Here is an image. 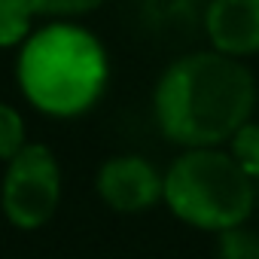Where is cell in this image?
<instances>
[{
	"mask_svg": "<svg viewBox=\"0 0 259 259\" xmlns=\"http://www.w3.org/2000/svg\"><path fill=\"white\" fill-rule=\"evenodd\" d=\"M229 156L253 183H259V122H247L232 135Z\"/></svg>",
	"mask_w": 259,
	"mask_h": 259,
	"instance_id": "cell-8",
	"label": "cell"
},
{
	"mask_svg": "<svg viewBox=\"0 0 259 259\" xmlns=\"http://www.w3.org/2000/svg\"><path fill=\"white\" fill-rule=\"evenodd\" d=\"M107 52L101 40L70 22H52L22 43L16 79L31 107L70 119L95 107L107 85Z\"/></svg>",
	"mask_w": 259,
	"mask_h": 259,
	"instance_id": "cell-2",
	"label": "cell"
},
{
	"mask_svg": "<svg viewBox=\"0 0 259 259\" xmlns=\"http://www.w3.org/2000/svg\"><path fill=\"white\" fill-rule=\"evenodd\" d=\"M31 7L25 0H0V49H13L31 34Z\"/></svg>",
	"mask_w": 259,
	"mask_h": 259,
	"instance_id": "cell-7",
	"label": "cell"
},
{
	"mask_svg": "<svg viewBox=\"0 0 259 259\" xmlns=\"http://www.w3.org/2000/svg\"><path fill=\"white\" fill-rule=\"evenodd\" d=\"M162 201L204 232L241 229L256 207V183L223 150H186L162 174Z\"/></svg>",
	"mask_w": 259,
	"mask_h": 259,
	"instance_id": "cell-3",
	"label": "cell"
},
{
	"mask_svg": "<svg viewBox=\"0 0 259 259\" xmlns=\"http://www.w3.org/2000/svg\"><path fill=\"white\" fill-rule=\"evenodd\" d=\"M34 16H55V19H67V16H85L92 10H98L104 0H25Z\"/></svg>",
	"mask_w": 259,
	"mask_h": 259,
	"instance_id": "cell-11",
	"label": "cell"
},
{
	"mask_svg": "<svg viewBox=\"0 0 259 259\" xmlns=\"http://www.w3.org/2000/svg\"><path fill=\"white\" fill-rule=\"evenodd\" d=\"M256 204H259V183H256Z\"/></svg>",
	"mask_w": 259,
	"mask_h": 259,
	"instance_id": "cell-12",
	"label": "cell"
},
{
	"mask_svg": "<svg viewBox=\"0 0 259 259\" xmlns=\"http://www.w3.org/2000/svg\"><path fill=\"white\" fill-rule=\"evenodd\" d=\"M162 174L144 156H113L95 177L101 201L119 213H141L162 201Z\"/></svg>",
	"mask_w": 259,
	"mask_h": 259,
	"instance_id": "cell-5",
	"label": "cell"
},
{
	"mask_svg": "<svg viewBox=\"0 0 259 259\" xmlns=\"http://www.w3.org/2000/svg\"><path fill=\"white\" fill-rule=\"evenodd\" d=\"M61 201V171L49 147L25 144V150L7 162L0 183V207L4 217L25 232L46 226Z\"/></svg>",
	"mask_w": 259,
	"mask_h": 259,
	"instance_id": "cell-4",
	"label": "cell"
},
{
	"mask_svg": "<svg viewBox=\"0 0 259 259\" xmlns=\"http://www.w3.org/2000/svg\"><path fill=\"white\" fill-rule=\"evenodd\" d=\"M256 107L253 73L220 52H189L156 82L153 110L159 132L186 150H220Z\"/></svg>",
	"mask_w": 259,
	"mask_h": 259,
	"instance_id": "cell-1",
	"label": "cell"
},
{
	"mask_svg": "<svg viewBox=\"0 0 259 259\" xmlns=\"http://www.w3.org/2000/svg\"><path fill=\"white\" fill-rule=\"evenodd\" d=\"M25 119L16 107L0 101V162H10L25 150Z\"/></svg>",
	"mask_w": 259,
	"mask_h": 259,
	"instance_id": "cell-9",
	"label": "cell"
},
{
	"mask_svg": "<svg viewBox=\"0 0 259 259\" xmlns=\"http://www.w3.org/2000/svg\"><path fill=\"white\" fill-rule=\"evenodd\" d=\"M220 259H259V235L250 229H232L220 235Z\"/></svg>",
	"mask_w": 259,
	"mask_h": 259,
	"instance_id": "cell-10",
	"label": "cell"
},
{
	"mask_svg": "<svg viewBox=\"0 0 259 259\" xmlns=\"http://www.w3.org/2000/svg\"><path fill=\"white\" fill-rule=\"evenodd\" d=\"M204 31L213 52L244 58L259 52V0H210Z\"/></svg>",
	"mask_w": 259,
	"mask_h": 259,
	"instance_id": "cell-6",
	"label": "cell"
}]
</instances>
